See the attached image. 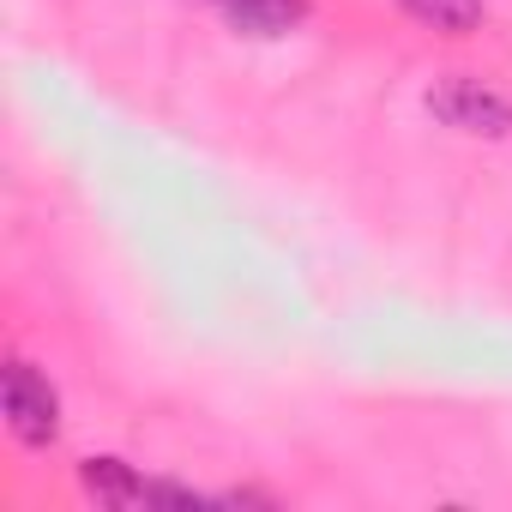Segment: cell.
I'll list each match as a JSON object with an SVG mask.
<instances>
[{
  "mask_svg": "<svg viewBox=\"0 0 512 512\" xmlns=\"http://www.w3.org/2000/svg\"><path fill=\"white\" fill-rule=\"evenodd\" d=\"M79 482H85V494H97L103 506H151V476H139V470L121 464V458H85V464H79Z\"/></svg>",
  "mask_w": 512,
  "mask_h": 512,
  "instance_id": "obj_3",
  "label": "cell"
},
{
  "mask_svg": "<svg viewBox=\"0 0 512 512\" xmlns=\"http://www.w3.org/2000/svg\"><path fill=\"white\" fill-rule=\"evenodd\" d=\"M217 7H235V0H217Z\"/></svg>",
  "mask_w": 512,
  "mask_h": 512,
  "instance_id": "obj_6",
  "label": "cell"
},
{
  "mask_svg": "<svg viewBox=\"0 0 512 512\" xmlns=\"http://www.w3.org/2000/svg\"><path fill=\"white\" fill-rule=\"evenodd\" d=\"M223 13L241 37H290L308 19V0H235Z\"/></svg>",
  "mask_w": 512,
  "mask_h": 512,
  "instance_id": "obj_4",
  "label": "cell"
},
{
  "mask_svg": "<svg viewBox=\"0 0 512 512\" xmlns=\"http://www.w3.org/2000/svg\"><path fill=\"white\" fill-rule=\"evenodd\" d=\"M0 404H7V428H13L25 446H49V440L61 434V398H55L49 374H37L31 362H7Z\"/></svg>",
  "mask_w": 512,
  "mask_h": 512,
  "instance_id": "obj_2",
  "label": "cell"
},
{
  "mask_svg": "<svg viewBox=\"0 0 512 512\" xmlns=\"http://www.w3.org/2000/svg\"><path fill=\"white\" fill-rule=\"evenodd\" d=\"M398 7L428 25V31H446V37H470L482 25V0H398Z\"/></svg>",
  "mask_w": 512,
  "mask_h": 512,
  "instance_id": "obj_5",
  "label": "cell"
},
{
  "mask_svg": "<svg viewBox=\"0 0 512 512\" xmlns=\"http://www.w3.org/2000/svg\"><path fill=\"white\" fill-rule=\"evenodd\" d=\"M428 115L452 133L470 139H506L512 133V97H500L494 85L470 79V73H446L428 85Z\"/></svg>",
  "mask_w": 512,
  "mask_h": 512,
  "instance_id": "obj_1",
  "label": "cell"
}]
</instances>
